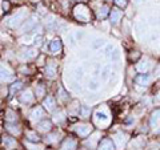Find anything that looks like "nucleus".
Instances as JSON below:
<instances>
[{"instance_id":"f257e3e1","label":"nucleus","mask_w":160,"mask_h":150,"mask_svg":"<svg viewBox=\"0 0 160 150\" xmlns=\"http://www.w3.org/2000/svg\"><path fill=\"white\" fill-rule=\"evenodd\" d=\"M73 15H75V17H76L78 20H80V21H83V23H87L89 20V9L86 6H83V4L75 7Z\"/></svg>"},{"instance_id":"f03ea898","label":"nucleus","mask_w":160,"mask_h":150,"mask_svg":"<svg viewBox=\"0 0 160 150\" xmlns=\"http://www.w3.org/2000/svg\"><path fill=\"white\" fill-rule=\"evenodd\" d=\"M26 9H22V11H19L18 15H15V16H12L11 19L8 20V26L9 27H18L20 26L23 21H24V19H26Z\"/></svg>"},{"instance_id":"7ed1b4c3","label":"nucleus","mask_w":160,"mask_h":150,"mask_svg":"<svg viewBox=\"0 0 160 150\" xmlns=\"http://www.w3.org/2000/svg\"><path fill=\"white\" fill-rule=\"evenodd\" d=\"M0 77H2L4 81H11V80H13V72L2 63H0Z\"/></svg>"},{"instance_id":"20e7f679","label":"nucleus","mask_w":160,"mask_h":150,"mask_svg":"<svg viewBox=\"0 0 160 150\" xmlns=\"http://www.w3.org/2000/svg\"><path fill=\"white\" fill-rule=\"evenodd\" d=\"M75 130L79 134L80 137H87L89 133L92 132V126L91 125H87V124H80L75 126Z\"/></svg>"},{"instance_id":"39448f33","label":"nucleus","mask_w":160,"mask_h":150,"mask_svg":"<svg viewBox=\"0 0 160 150\" xmlns=\"http://www.w3.org/2000/svg\"><path fill=\"white\" fill-rule=\"evenodd\" d=\"M115 148L116 146H115L113 139H103V141H100L98 150H115Z\"/></svg>"},{"instance_id":"423d86ee","label":"nucleus","mask_w":160,"mask_h":150,"mask_svg":"<svg viewBox=\"0 0 160 150\" xmlns=\"http://www.w3.org/2000/svg\"><path fill=\"white\" fill-rule=\"evenodd\" d=\"M95 121H96L99 125H106L108 121H109V117L108 114H106L104 112H96L95 113Z\"/></svg>"},{"instance_id":"0eeeda50","label":"nucleus","mask_w":160,"mask_h":150,"mask_svg":"<svg viewBox=\"0 0 160 150\" xmlns=\"http://www.w3.org/2000/svg\"><path fill=\"white\" fill-rule=\"evenodd\" d=\"M76 145L78 143L73 138H67V139H64V142L62 143L60 150H75L76 149Z\"/></svg>"},{"instance_id":"6e6552de","label":"nucleus","mask_w":160,"mask_h":150,"mask_svg":"<svg viewBox=\"0 0 160 150\" xmlns=\"http://www.w3.org/2000/svg\"><path fill=\"white\" fill-rule=\"evenodd\" d=\"M43 106L46 108L48 112H52V110H55V108H56V102H55L53 97L48 96L46 100H44V102H43Z\"/></svg>"},{"instance_id":"1a4fd4ad","label":"nucleus","mask_w":160,"mask_h":150,"mask_svg":"<svg viewBox=\"0 0 160 150\" xmlns=\"http://www.w3.org/2000/svg\"><path fill=\"white\" fill-rule=\"evenodd\" d=\"M52 128V122L48 121V120H44V121H40L38 124V130L39 132H49Z\"/></svg>"},{"instance_id":"9d476101","label":"nucleus","mask_w":160,"mask_h":150,"mask_svg":"<svg viewBox=\"0 0 160 150\" xmlns=\"http://www.w3.org/2000/svg\"><path fill=\"white\" fill-rule=\"evenodd\" d=\"M135 82H136L138 85H140V87H147V85L149 84V76L148 74H139V76L135 78Z\"/></svg>"},{"instance_id":"9b49d317","label":"nucleus","mask_w":160,"mask_h":150,"mask_svg":"<svg viewBox=\"0 0 160 150\" xmlns=\"http://www.w3.org/2000/svg\"><path fill=\"white\" fill-rule=\"evenodd\" d=\"M123 13L122 11H119V9H112L111 12H109V17H111V23L112 24H118L120 21V19H122Z\"/></svg>"},{"instance_id":"f8f14e48","label":"nucleus","mask_w":160,"mask_h":150,"mask_svg":"<svg viewBox=\"0 0 160 150\" xmlns=\"http://www.w3.org/2000/svg\"><path fill=\"white\" fill-rule=\"evenodd\" d=\"M149 124H151L152 128H156L160 124V109H156L152 114H151V120H149Z\"/></svg>"},{"instance_id":"ddd939ff","label":"nucleus","mask_w":160,"mask_h":150,"mask_svg":"<svg viewBox=\"0 0 160 150\" xmlns=\"http://www.w3.org/2000/svg\"><path fill=\"white\" fill-rule=\"evenodd\" d=\"M3 145H4V148H6V149H13L18 143H16V141H15L12 137L6 136V137H3Z\"/></svg>"},{"instance_id":"4468645a","label":"nucleus","mask_w":160,"mask_h":150,"mask_svg":"<svg viewBox=\"0 0 160 150\" xmlns=\"http://www.w3.org/2000/svg\"><path fill=\"white\" fill-rule=\"evenodd\" d=\"M42 117H44V112L42 108H35L31 113V120L32 121H39Z\"/></svg>"},{"instance_id":"2eb2a0df","label":"nucleus","mask_w":160,"mask_h":150,"mask_svg":"<svg viewBox=\"0 0 160 150\" xmlns=\"http://www.w3.org/2000/svg\"><path fill=\"white\" fill-rule=\"evenodd\" d=\"M60 49H62V41H60L59 39L52 40L51 44H49V51L51 52H60Z\"/></svg>"},{"instance_id":"dca6fc26","label":"nucleus","mask_w":160,"mask_h":150,"mask_svg":"<svg viewBox=\"0 0 160 150\" xmlns=\"http://www.w3.org/2000/svg\"><path fill=\"white\" fill-rule=\"evenodd\" d=\"M20 101L24 102V104H29V102H32L33 101V97H32V93L31 91H26V92H23L22 93V96H20Z\"/></svg>"},{"instance_id":"f3484780","label":"nucleus","mask_w":160,"mask_h":150,"mask_svg":"<svg viewBox=\"0 0 160 150\" xmlns=\"http://www.w3.org/2000/svg\"><path fill=\"white\" fill-rule=\"evenodd\" d=\"M148 68H149V61H148V60H146V59L142 60V61L138 64V67H136L138 71H139V72H143V73L147 72Z\"/></svg>"},{"instance_id":"a211bd4d","label":"nucleus","mask_w":160,"mask_h":150,"mask_svg":"<svg viewBox=\"0 0 160 150\" xmlns=\"http://www.w3.org/2000/svg\"><path fill=\"white\" fill-rule=\"evenodd\" d=\"M26 137H27V139H28L29 142H33V143H38L40 141V138H39L38 134L35 133V132H31V130L26 133Z\"/></svg>"},{"instance_id":"6ab92c4d","label":"nucleus","mask_w":160,"mask_h":150,"mask_svg":"<svg viewBox=\"0 0 160 150\" xmlns=\"http://www.w3.org/2000/svg\"><path fill=\"white\" fill-rule=\"evenodd\" d=\"M108 13H109V8H108L107 6H103V7L99 8V11H98V17H99V19H104Z\"/></svg>"},{"instance_id":"aec40b11","label":"nucleus","mask_w":160,"mask_h":150,"mask_svg":"<svg viewBox=\"0 0 160 150\" xmlns=\"http://www.w3.org/2000/svg\"><path fill=\"white\" fill-rule=\"evenodd\" d=\"M55 73H56V69H55V65H48L47 67V76L49 77H55Z\"/></svg>"},{"instance_id":"412c9836","label":"nucleus","mask_w":160,"mask_h":150,"mask_svg":"<svg viewBox=\"0 0 160 150\" xmlns=\"http://www.w3.org/2000/svg\"><path fill=\"white\" fill-rule=\"evenodd\" d=\"M115 4L120 8H126L128 4V0H115Z\"/></svg>"},{"instance_id":"4be33fe9","label":"nucleus","mask_w":160,"mask_h":150,"mask_svg":"<svg viewBox=\"0 0 160 150\" xmlns=\"http://www.w3.org/2000/svg\"><path fill=\"white\" fill-rule=\"evenodd\" d=\"M88 88L91 89V91H98L99 89V82L98 81H91L89 85H88Z\"/></svg>"},{"instance_id":"5701e85b","label":"nucleus","mask_w":160,"mask_h":150,"mask_svg":"<svg viewBox=\"0 0 160 150\" xmlns=\"http://www.w3.org/2000/svg\"><path fill=\"white\" fill-rule=\"evenodd\" d=\"M22 88V82L20 81H18V82H15L13 85H12V88H11V93H15L16 91H19V89Z\"/></svg>"},{"instance_id":"b1692460","label":"nucleus","mask_w":160,"mask_h":150,"mask_svg":"<svg viewBox=\"0 0 160 150\" xmlns=\"http://www.w3.org/2000/svg\"><path fill=\"white\" fill-rule=\"evenodd\" d=\"M36 94H38V97L44 96V88L42 87V85H38V88H36Z\"/></svg>"},{"instance_id":"393cba45","label":"nucleus","mask_w":160,"mask_h":150,"mask_svg":"<svg viewBox=\"0 0 160 150\" xmlns=\"http://www.w3.org/2000/svg\"><path fill=\"white\" fill-rule=\"evenodd\" d=\"M27 148L31 150H43V146H36V145H31V142H27Z\"/></svg>"},{"instance_id":"a878e982","label":"nucleus","mask_w":160,"mask_h":150,"mask_svg":"<svg viewBox=\"0 0 160 150\" xmlns=\"http://www.w3.org/2000/svg\"><path fill=\"white\" fill-rule=\"evenodd\" d=\"M108 76H109V68L107 67V68H104L103 69V72H102V77L106 80V78H108Z\"/></svg>"},{"instance_id":"bb28decb","label":"nucleus","mask_w":160,"mask_h":150,"mask_svg":"<svg viewBox=\"0 0 160 150\" xmlns=\"http://www.w3.org/2000/svg\"><path fill=\"white\" fill-rule=\"evenodd\" d=\"M88 113H89V109L87 106H82V114L83 116H87Z\"/></svg>"},{"instance_id":"cd10ccee","label":"nucleus","mask_w":160,"mask_h":150,"mask_svg":"<svg viewBox=\"0 0 160 150\" xmlns=\"http://www.w3.org/2000/svg\"><path fill=\"white\" fill-rule=\"evenodd\" d=\"M133 2L136 3V4H140V3H143V0H133Z\"/></svg>"},{"instance_id":"c85d7f7f","label":"nucleus","mask_w":160,"mask_h":150,"mask_svg":"<svg viewBox=\"0 0 160 150\" xmlns=\"http://www.w3.org/2000/svg\"><path fill=\"white\" fill-rule=\"evenodd\" d=\"M158 100H159V101H160V92L158 93Z\"/></svg>"}]
</instances>
